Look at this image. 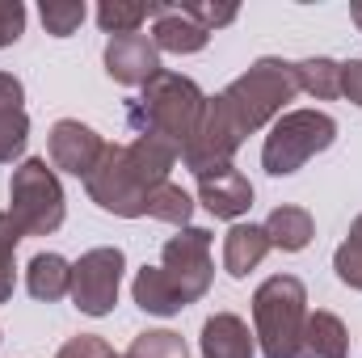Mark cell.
I'll list each match as a JSON object with an SVG mask.
<instances>
[{
  "instance_id": "obj_2",
  "label": "cell",
  "mask_w": 362,
  "mask_h": 358,
  "mask_svg": "<svg viewBox=\"0 0 362 358\" xmlns=\"http://www.w3.org/2000/svg\"><path fill=\"white\" fill-rule=\"evenodd\" d=\"M202 110H206V97L202 89L181 76V72H156L144 93L131 101L127 110V122L135 135H156L165 144H173L177 152H185V144L194 139L198 122H202Z\"/></svg>"
},
{
  "instance_id": "obj_9",
  "label": "cell",
  "mask_w": 362,
  "mask_h": 358,
  "mask_svg": "<svg viewBox=\"0 0 362 358\" xmlns=\"http://www.w3.org/2000/svg\"><path fill=\"white\" fill-rule=\"evenodd\" d=\"M47 152H51V169H64L72 178L89 181V173L105 156V139L81 118H59L47 135Z\"/></svg>"
},
{
  "instance_id": "obj_25",
  "label": "cell",
  "mask_w": 362,
  "mask_h": 358,
  "mask_svg": "<svg viewBox=\"0 0 362 358\" xmlns=\"http://www.w3.org/2000/svg\"><path fill=\"white\" fill-rule=\"evenodd\" d=\"M127 358H185V337L173 329H148L131 342Z\"/></svg>"
},
{
  "instance_id": "obj_8",
  "label": "cell",
  "mask_w": 362,
  "mask_h": 358,
  "mask_svg": "<svg viewBox=\"0 0 362 358\" xmlns=\"http://www.w3.org/2000/svg\"><path fill=\"white\" fill-rule=\"evenodd\" d=\"M160 270L181 295V304H198L211 291L215 278V262H211V232L206 228H181L177 236L165 245L160 253Z\"/></svg>"
},
{
  "instance_id": "obj_16",
  "label": "cell",
  "mask_w": 362,
  "mask_h": 358,
  "mask_svg": "<svg viewBox=\"0 0 362 358\" xmlns=\"http://www.w3.org/2000/svg\"><path fill=\"white\" fill-rule=\"evenodd\" d=\"M266 236H270V249H282V253H303L316 236V219L308 207H274L266 215Z\"/></svg>"
},
{
  "instance_id": "obj_26",
  "label": "cell",
  "mask_w": 362,
  "mask_h": 358,
  "mask_svg": "<svg viewBox=\"0 0 362 358\" xmlns=\"http://www.w3.org/2000/svg\"><path fill=\"white\" fill-rule=\"evenodd\" d=\"M17 224L8 219V211H0V304L13 299V282H17V266H13V253H17Z\"/></svg>"
},
{
  "instance_id": "obj_13",
  "label": "cell",
  "mask_w": 362,
  "mask_h": 358,
  "mask_svg": "<svg viewBox=\"0 0 362 358\" xmlns=\"http://www.w3.org/2000/svg\"><path fill=\"white\" fill-rule=\"evenodd\" d=\"M198 350H202V358H257V337L240 316L215 312V316L202 321Z\"/></svg>"
},
{
  "instance_id": "obj_18",
  "label": "cell",
  "mask_w": 362,
  "mask_h": 358,
  "mask_svg": "<svg viewBox=\"0 0 362 358\" xmlns=\"http://www.w3.org/2000/svg\"><path fill=\"white\" fill-rule=\"evenodd\" d=\"M303 346H308V358H350V333H346L341 316L316 308V312H308Z\"/></svg>"
},
{
  "instance_id": "obj_14",
  "label": "cell",
  "mask_w": 362,
  "mask_h": 358,
  "mask_svg": "<svg viewBox=\"0 0 362 358\" xmlns=\"http://www.w3.org/2000/svg\"><path fill=\"white\" fill-rule=\"evenodd\" d=\"M152 42H156V51H169V55H198L211 42V34L181 4H165L160 17L152 21Z\"/></svg>"
},
{
  "instance_id": "obj_27",
  "label": "cell",
  "mask_w": 362,
  "mask_h": 358,
  "mask_svg": "<svg viewBox=\"0 0 362 358\" xmlns=\"http://www.w3.org/2000/svg\"><path fill=\"white\" fill-rule=\"evenodd\" d=\"M181 8H185V13L206 30V34H215L219 25H232V21L240 17V8H236V4H181Z\"/></svg>"
},
{
  "instance_id": "obj_21",
  "label": "cell",
  "mask_w": 362,
  "mask_h": 358,
  "mask_svg": "<svg viewBox=\"0 0 362 358\" xmlns=\"http://www.w3.org/2000/svg\"><path fill=\"white\" fill-rule=\"evenodd\" d=\"M295 85H299V93L333 101V97H341V64L329 59V55L303 59V64H295Z\"/></svg>"
},
{
  "instance_id": "obj_5",
  "label": "cell",
  "mask_w": 362,
  "mask_h": 358,
  "mask_svg": "<svg viewBox=\"0 0 362 358\" xmlns=\"http://www.w3.org/2000/svg\"><path fill=\"white\" fill-rule=\"evenodd\" d=\"M8 219L21 236H51L64 224V185L42 156H30L8 181Z\"/></svg>"
},
{
  "instance_id": "obj_20",
  "label": "cell",
  "mask_w": 362,
  "mask_h": 358,
  "mask_svg": "<svg viewBox=\"0 0 362 358\" xmlns=\"http://www.w3.org/2000/svg\"><path fill=\"white\" fill-rule=\"evenodd\" d=\"M160 8L165 4H156V0H101L97 4V25L110 34V38H118V34H139V25L144 21H156L160 17Z\"/></svg>"
},
{
  "instance_id": "obj_7",
  "label": "cell",
  "mask_w": 362,
  "mask_h": 358,
  "mask_svg": "<svg viewBox=\"0 0 362 358\" xmlns=\"http://www.w3.org/2000/svg\"><path fill=\"white\" fill-rule=\"evenodd\" d=\"M122 270H127V253L118 245L81 253V262H72V304L85 316H110L118 304Z\"/></svg>"
},
{
  "instance_id": "obj_31",
  "label": "cell",
  "mask_w": 362,
  "mask_h": 358,
  "mask_svg": "<svg viewBox=\"0 0 362 358\" xmlns=\"http://www.w3.org/2000/svg\"><path fill=\"white\" fill-rule=\"evenodd\" d=\"M350 17H354V25H358V30H362V0H358V4H354V8H350Z\"/></svg>"
},
{
  "instance_id": "obj_10",
  "label": "cell",
  "mask_w": 362,
  "mask_h": 358,
  "mask_svg": "<svg viewBox=\"0 0 362 358\" xmlns=\"http://www.w3.org/2000/svg\"><path fill=\"white\" fill-rule=\"evenodd\" d=\"M101 64H105V76H110L114 85L144 89V85L160 72V51H156L152 34H118V38L105 42Z\"/></svg>"
},
{
  "instance_id": "obj_29",
  "label": "cell",
  "mask_w": 362,
  "mask_h": 358,
  "mask_svg": "<svg viewBox=\"0 0 362 358\" xmlns=\"http://www.w3.org/2000/svg\"><path fill=\"white\" fill-rule=\"evenodd\" d=\"M114 350L97 337V333H76V337H68L64 346H59V354L55 358H110Z\"/></svg>"
},
{
  "instance_id": "obj_32",
  "label": "cell",
  "mask_w": 362,
  "mask_h": 358,
  "mask_svg": "<svg viewBox=\"0 0 362 358\" xmlns=\"http://www.w3.org/2000/svg\"><path fill=\"white\" fill-rule=\"evenodd\" d=\"M110 358H127V354H110Z\"/></svg>"
},
{
  "instance_id": "obj_30",
  "label": "cell",
  "mask_w": 362,
  "mask_h": 358,
  "mask_svg": "<svg viewBox=\"0 0 362 358\" xmlns=\"http://www.w3.org/2000/svg\"><path fill=\"white\" fill-rule=\"evenodd\" d=\"M341 97L362 105V59H346L341 64Z\"/></svg>"
},
{
  "instance_id": "obj_15",
  "label": "cell",
  "mask_w": 362,
  "mask_h": 358,
  "mask_svg": "<svg viewBox=\"0 0 362 358\" xmlns=\"http://www.w3.org/2000/svg\"><path fill=\"white\" fill-rule=\"evenodd\" d=\"M270 253V236L257 224H232V232L223 236V270L232 278H249V270H257Z\"/></svg>"
},
{
  "instance_id": "obj_17",
  "label": "cell",
  "mask_w": 362,
  "mask_h": 358,
  "mask_svg": "<svg viewBox=\"0 0 362 358\" xmlns=\"http://www.w3.org/2000/svg\"><path fill=\"white\" fill-rule=\"evenodd\" d=\"M25 291L38 304H59L64 295H72V262H64L59 253H34L25 266Z\"/></svg>"
},
{
  "instance_id": "obj_24",
  "label": "cell",
  "mask_w": 362,
  "mask_h": 358,
  "mask_svg": "<svg viewBox=\"0 0 362 358\" xmlns=\"http://www.w3.org/2000/svg\"><path fill=\"white\" fill-rule=\"evenodd\" d=\"M333 270H337V278H341L350 291H362V215L350 224V236L337 245Z\"/></svg>"
},
{
  "instance_id": "obj_22",
  "label": "cell",
  "mask_w": 362,
  "mask_h": 358,
  "mask_svg": "<svg viewBox=\"0 0 362 358\" xmlns=\"http://www.w3.org/2000/svg\"><path fill=\"white\" fill-rule=\"evenodd\" d=\"M189 215H194V198H189L181 185H173V181H165V185H156V190L148 194V219L189 228Z\"/></svg>"
},
{
  "instance_id": "obj_3",
  "label": "cell",
  "mask_w": 362,
  "mask_h": 358,
  "mask_svg": "<svg viewBox=\"0 0 362 358\" xmlns=\"http://www.w3.org/2000/svg\"><path fill=\"white\" fill-rule=\"evenodd\" d=\"M308 291L295 274H274L253 291V337L266 358H308Z\"/></svg>"
},
{
  "instance_id": "obj_23",
  "label": "cell",
  "mask_w": 362,
  "mask_h": 358,
  "mask_svg": "<svg viewBox=\"0 0 362 358\" xmlns=\"http://www.w3.org/2000/svg\"><path fill=\"white\" fill-rule=\"evenodd\" d=\"M38 17L51 38H72L81 30V21L89 17V8H85V0H42Z\"/></svg>"
},
{
  "instance_id": "obj_4",
  "label": "cell",
  "mask_w": 362,
  "mask_h": 358,
  "mask_svg": "<svg viewBox=\"0 0 362 358\" xmlns=\"http://www.w3.org/2000/svg\"><path fill=\"white\" fill-rule=\"evenodd\" d=\"M337 139V118L325 110H286L270 122V135L262 144V165L270 178H291L299 173L312 156L333 148Z\"/></svg>"
},
{
  "instance_id": "obj_28",
  "label": "cell",
  "mask_w": 362,
  "mask_h": 358,
  "mask_svg": "<svg viewBox=\"0 0 362 358\" xmlns=\"http://www.w3.org/2000/svg\"><path fill=\"white\" fill-rule=\"evenodd\" d=\"M25 34V4L21 0H0V51L13 47Z\"/></svg>"
},
{
  "instance_id": "obj_11",
  "label": "cell",
  "mask_w": 362,
  "mask_h": 358,
  "mask_svg": "<svg viewBox=\"0 0 362 358\" xmlns=\"http://www.w3.org/2000/svg\"><path fill=\"white\" fill-rule=\"evenodd\" d=\"M198 202H202L215 219H240V215L253 207V185H249V178H245L236 165H228V169H219V173L198 178Z\"/></svg>"
},
{
  "instance_id": "obj_19",
  "label": "cell",
  "mask_w": 362,
  "mask_h": 358,
  "mask_svg": "<svg viewBox=\"0 0 362 358\" xmlns=\"http://www.w3.org/2000/svg\"><path fill=\"white\" fill-rule=\"evenodd\" d=\"M131 295H135V304L148 312V316H177L181 308V295L173 291V282L165 278V270L160 266H144L135 274V282H131Z\"/></svg>"
},
{
  "instance_id": "obj_1",
  "label": "cell",
  "mask_w": 362,
  "mask_h": 358,
  "mask_svg": "<svg viewBox=\"0 0 362 358\" xmlns=\"http://www.w3.org/2000/svg\"><path fill=\"white\" fill-rule=\"evenodd\" d=\"M299 93L295 85V64L262 55L257 64H249V72H240L232 85L215 97H206L202 122L194 131V139L181 152V165L194 178L219 173L232 165V156L240 152L245 135L270 127L274 118L286 114V101Z\"/></svg>"
},
{
  "instance_id": "obj_12",
  "label": "cell",
  "mask_w": 362,
  "mask_h": 358,
  "mask_svg": "<svg viewBox=\"0 0 362 358\" xmlns=\"http://www.w3.org/2000/svg\"><path fill=\"white\" fill-rule=\"evenodd\" d=\"M30 144L25 89L13 72H0V165H13Z\"/></svg>"
},
{
  "instance_id": "obj_6",
  "label": "cell",
  "mask_w": 362,
  "mask_h": 358,
  "mask_svg": "<svg viewBox=\"0 0 362 358\" xmlns=\"http://www.w3.org/2000/svg\"><path fill=\"white\" fill-rule=\"evenodd\" d=\"M85 190H89L93 202L101 211H110V215H122V219H144L148 215V194L152 190L131 173L122 144H105V156H101V165L89 173Z\"/></svg>"
}]
</instances>
